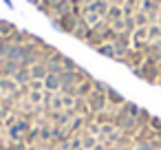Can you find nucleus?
Wrapping results in <instances>:
<instances>
[{"instance_id":"nucleus-1","label":"nucleus","mask_w":161,"mask_h":150,"mask_svg":"<svg viewBox=\"0 0 161 150\" xmlns=\"http://www.w3.org/2000/svg\"><path fill=\"white\" fill-rule=\"evenodd\" d=\"M62 33L161 88V0H29Z\"/></svg>"}]
</instances>
